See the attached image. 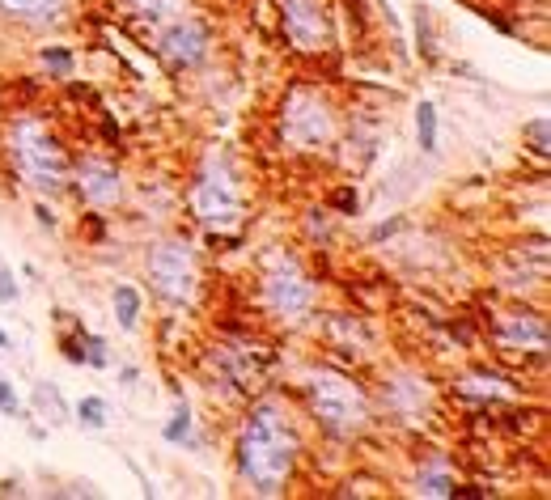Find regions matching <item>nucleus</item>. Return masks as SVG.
Returning <instances> with one entry per match:
<instances>
[{
    "label": "nucleus",
    "mask_w": 551,
    "mask_h": 500,
    "mask_svg": "<svg viewBox=\"0 0 551 500\" xmlns=\"http://www.w3.org/2000/svg\"><path fill=\"white\" fill-rule=\"evenodd\" d=\"M145 276L166 306H195V297H200V259H195L191 238L170 234V238L149 242Z\"/></svg>",
    "instance_id": "nucleus-7"
},
{
    "label": "nucleus",
    "mask_w": 551,
    "mask_h": 500,
    "mask_svg": "<svg viewBox=\"0 0 551 500\" xmlns=\"http://www.w3.org/2000/svg\"><path fill=\"white\" fill-rule=\"evenodd\" d=\"M128 5L132 17H140V22H153V26H162L170 22V17H179L187 0H123Z\"/></svg>",
    "instance_id": "nucleus-18"
},
{
    "label": "nucleus",
    "mask_w": 551,
    "mask_h": 500,
    "mask_svg": "<svg viewBox=\"0 0 551 500\" xmlns=\"http://www.w3.org/2000/svg\"><path fill=\"white\" fill-rule=\"evenodd\" d=\"M73 187L81 195V204L90 208H115L123 195H128V183H123V170L115 162H102V157H81L73 162Z\"/></svg>",
    "instance_id": "nucleus-11"
},
{
    "label": "nucleus",
    "mask_w": 551,
    "mask_h": 500,
    "mask_svg": "<svg viewBox=\"0 0 551 500\" xmlns=\"http://www.w3.org/2000/svg\"><path fill=\"white\" fill-rule=\"evenodd\" d=\"M488 331H492V344L501 348V356H547V318L539 310H501L488 318Z\"/></svg>",
    "instance_id": "nucleus-9"
},
{
    "label": "nucleus",
    "mask_w": 551,
    "mask_h": 500,
    "mask_svg": "<svg viewBox=\"0 0 551 500\" xmlns=\"http://www.w3.org/2000/svg\"><path fill=\"white\" fill-rule=\"evenodd\" d=\"M416 145L420 153H437V106L416 102Z\"/></svg>",
    "instance_id": "nucleus-19"
},
{
    "label": "nucleus",
    "mask_w": 551,
    "mask_h": 500,
    "mask_svg": "<svg viewBox=\"0 0 551 500\" xmlns=\"http://www.w3.org/2000/svg\"><path fill=\"white\" fill-rule=\"evenodd\" d=\"M382 403L399 420H420L424 412H429V382H424L420 373H412V369L390 373L386 386H382Z\"/></svg>",
    "instance_id": "nucleus-12"
},
{
    "label": "nucleus",
    "mask_w": 551,
    "mask_h": 500,
    "mask_svg": "<svg viewBox=\"0 0 551 500\" xmlns=\"http://www.w3.org/2000/svg\"><path fill=\"white\" fill-rule=\"evenodd\" d=\"M111 306H115V323L123 331H136L140 327V310H145V301H140V289L136 284H115V293H111Z\"/></svg>",
    "instance_id": "nucleus-16"
},
{
    "label": "nucleus",
    "mask_w": 551,
    "mask_h": 500,
    "mask_svg": "<svg viewBox=\"0 0 551 500\" xmlns=\"http://www.w3.org/2000/svg\"><path fill=\"white\" fill-rule=\"evenodd\" d=\"M301 399H306L310 420L335 441L361 437L373 420V403L365 395V386L335 365L306 369V378H301Z\"/></svg>",
    "instance_id": "nucleus-3"
},
{
    "label": "nucleus",
    "mask_w": 551,
    "mask_h": 500,
    "mask_svg": "<svg viewBox=\"0 0 551 500\" xmlns=\"http://www.w3.org/2000/svg\"><path fill=\"white\" fill-rule=\"evenodd\" d=\"M191 212L212 234H234L246 221V195L242 178L225 153H208L191 178Z\"/></svg>",
    "instance_id": "nucleus-5"
},
{
    "label": "nucleus",
    "mask_w": 551,
    "mask_h": 500,
    "mask_svg": "<svg viewBox=\"0 0 551 500\" xmlns=\"http://www.w3.org/2000/svg\"><path fill=\"white\" fill-rule=\"evenodd\" d=\"M30 412L39 416L47 428H60V424H68V403H64V395L51 382H34L30 386Z\"/></svg>",
    "instance_id": "nucleus-14"
},
{
    "label": "nucleus",
    "mask_w": 551,
    "mask_h": 500,
    "mask_svg": "<svg viewBox=\"0 0 551 500\" xmlns=\"http://www.w3.org/2000/svg\"><path fill=\"white\" fill-rule=\"evenodd\" d=\"M34 217H39V225H43V229H56V217H51V208H47L43 200H39V208H34Z\"/></svg>",
    "instance_id": "nucleus-27"
},
{
    "label": "nucleus",
    "mask_w": 551,
    "mask_h": 500,
    "mask_svg": "<svg viewBox=\"0 0 551 500\" xmlns=\"http://www.w3.org/2000/svg\"><path fill=\"white\" fill-rule=\"evenodd\" d=\"M0 416H9V420L26 416V403H22V395H17V386L9 378H0Z\"/></svg>",
    "instance_id": "nucleus-23"
},
{
    "label": "nucleus",
    "mask_w": 551,
    "mask_h": 500,
    "mask_svg": "<svg viewBox=\"0 0 551 500\" xmlns=\"http://www.w3.org/2000/svg\"><path fill=\"white\" fill-rule=\"evenodd\" d=\"M454 488H458V479L446 467H420L416 479H412L416 496H454Z\"/></svg>",
    "instance_id": "nucleus-17"
},
{
    "label": "nucleus",
    "mask_w": 551,
    "mask_h": 500,
    "mask_svg": "<svg viewBox=\"0 0 551 500\" xmlns=\"http://www.w3.org/2000/svg\"><path fill=\"white\" fill-rule=\"evenodd\" d=\"M259 301L276 323L301 327L318 306V284L293 250L276 246L259 259Z\"/></svg>",
    "instance_id": "nucleus-4"
},
{
    "label": "nucleus",
    "mask_w": 551,
    "mask_h": 500,
    "mask_svg": "<svg viewBox=\"0 0 551 500\" xmlns=\"http://www.w3.org/2000/svg\"><path fill=\"white\" fill-rule=\"evenodd\" d=\"M335 204H340L344 212H357V191H352V187H348V191H340V195H335Z\"/></svg>",
    "instance_id": "nucleus-26"
},
{
    "label": "nucleus",
    "mask_w": 551,
    "mask_h": 500,
    "mask_svg": "<svg viewBox=\"0 0 551 500\" xmlns=\"http://www.w3.org/2000/svg\"><path fill=\"white\" fill-rule=\"evenodd\" d=\"M301 462V433L284 399H259L234 437L238 484L255 496H284Z\"/></svg>",
    "instance_id": "nucleus-1"
},
{
    "label": "nucleus",
    "mask_w": 551,
    "mask_h": 500,
    "mask_svg": "<svg viewBox=\"0 0 551 500\" xmlns=\"http://www.w3.org/2000/svg\"><path fill=\"white\" fill-rule=\"evenodd\" d=\"M162 437H166L170 445H179V450H183V445H191V441H195V420H191V407H187V403H179V407H174V416L166 420Z\"/></svg>",
    "instance_id": "nucleus-20"
},
{
    "label": "nucleus",
    "mask_w": 551,
    "mask_h": 500,
    "mask_svg": "<svg viewBox=\"0 0 551 500\" xmlns=\"http://www.w3.org/2000/svg\"><path fill=\"white\" fill-rule=\"evenodd\" d=\"M522 136H526V145H530V153L535 157H547L551 153V119L547 115H535L522 128Z\"/></svg>",
    "instance_id": "nucleus-22"
},
{
    "label": "nucleus",
    "mask_w": 551,
    "mask_h": 500,
    "mask_svg": "<svg viewBox=\"0 0 551 500\" xmlns=\"http://www.w3.org/2000/svg\"><path fill=\"white\" fill-rule=\"evenodd\" d=\"M22 297V284H17V272L9 263H0V306H13Z\"/></svg>",
    "instance_id": "nucleus-25"
},
{
    "label": "nucleus",
    "mask_w": 551,
    "mask_h": 500,
    "mask_svg": "<svg viewBox=\"0 0 551 500\" xmlns=\"http://www.w3.org/2000/svg\"><path fill=\"white\" fill-rule=\"evenodd\" d=\"M157 56H162L174 73H195L212 56V34L200 17H170L157 34Z\"/></svg>",
    "instance_id": "nucleus-8"
},
{
    "label": "nucleus",
    "mask_w": 551,
    "mask_h": 500,
    "mask_svg": "<svg viewBox=\"0 0 551 500\" xmlns=\"http://www.w3.org/2000/svg\"><path fill=\"white\" fill-rule=\"evenodd\" d=\"M77 424H81V428H90V433H102V428L111 424V407H106V399L85 395V399L77 403Z\"/></svg>",
    "instance_id": "nucleus-21"
},
{
    "label": "nucleus",
    "mask_w": 551,
    "mask_h": 500,
    "mask_svg": "<svg viewBox=\"0 0 551 500\" xmlns=\"http://www.w3.org/2000/svg\"><path fill=\"white\" fill-rule=\"evenodd\" d=\"M0 140H5L13 174L39 200H56V195L68 191V183H73V153L64 149V140L51 132L47 119H39L34 111H13L5 128H0Z\"/></svg>",
    "instance_id": "nucleus-2"
},
{
    "label": "nucleus",
    "mask_w": 551,
    "mask_h": 500,
    "mask_svg": "<svg viewBox=\"0 0 551 500\" xmlns=\"http://www.w3.org/2000/svg\"><path fill=\"white\" fill-rule=\"evenodd\" d=\"M68 0H0V13L13 17V22H30V26H43L51 17L64 13Z\"/></svg>",
    "instance_id": "nucleus-15"
},
{
    "label": "nucleus",
    "mask_w": 551,
    "mask_h": 500,
    "mask_svg": "<svg viewBox=\"0 0 551 500\" xmlns=\"http://www.w3.org/2000/svg\"><path fill=\"white\" fill-rule=\"evenodd\" d=\"M9 344H13V339H9V331L0 327V352H9Z\"/></svg>",
    "instance_id": "nucleus-28"
},
{
    "label": "nucleus",
    "mask_w": 551,
    "mask_h": 500,
    "mask_svg": "<svg viewBox=\"0 0 551 500\" xmlns=\"http://www.w3.org/2000/svg\"><path fill=\"white\" fill-rule=\"evenodd\" d=\"M60 348H64V356H68L73 365H90V369H106V365H111V348H106V339L94 335V331L64 335Z\"/></svg>",
    "instance_id": "nucleus-13"
},
{
    "label": "nucleus",
    "mask_w": 551,
    "mask_h": 500,
    "mask_svg": "<svg viewBox=\"0 0 551 500\" xmlns=\"http://www.w3.org/2000/svg\"><path fill=\"white\" fill-rule=\"evenodd\" d=\"M280 140L289 153H327L340 140V106L318 85H293L280 106Z\"/></svg>",
    "instance_id": "nucleus-6"
},
{
    "label": "nucleus",
    "mask_w": 551,
    "mask_h": 500,
    "mask_svg": "<svg viewBox=\"0 0 551 500\" xmlns=\"http://www.w3.org/2000/svg\"><path fill=\"white\" fill-rule=\"evenodd\" d=\"M43 68L56 77H68L73 73V51L68 47H43Z\"/></svg>",
    "instance_id": "nucleus-24"
},
{
    "label": "nucleus",
    "mask_w": 551,
    "mask_h": 500,
    "mask_svg": "<svg viewBox=\"0 0 551 500\" xmlns=\"http://www.w3.org/2000/svg\"><path fill=\"white\" fill-rule=\"evenodd\" d=\"M280 26L301 56H318L335 43L327 0H280Z\"/></svg>",
    "instance_id": "nucleus-10"
}]
</instances>
